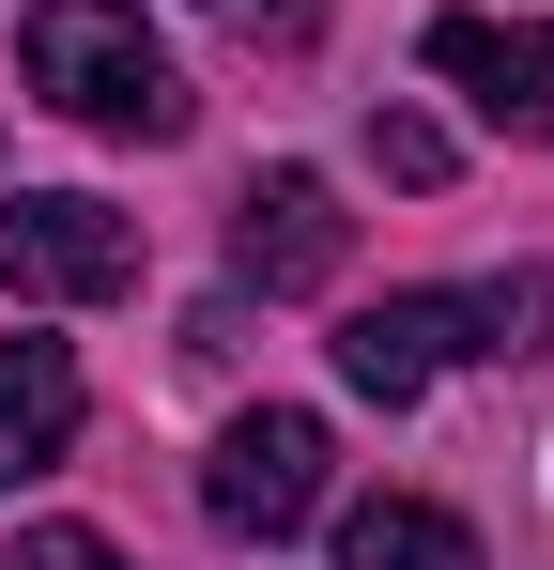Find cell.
I'll return each instance as SVG.
<instances>
[{
  "label": "cell",
  "mask_w": 554,
  "mask_h": 570,
  "mask_svg": "<svg viewBox=\"0 0 554 570\" xmlns=\"http://www.w3.org/2000/svg\"><path fill=\"white\" fill-rule=\"evenodd\" d=\"M339 570H477V540L432 493H369V509H339Z\"/></svg>",
  "instance_id": "cell-8"
},
{
  "label": "cell",
  "mask_w": 554,
  "mask_h": 570,
  "mask_svg": "<svg viewBox=\"0 0 554 570\" xmlns=\"http://www.w3.org/2000/svg\"><path fill=\"white\" fill-rule=\"evenodd\" d=\"M16 62H31V94L62 108V124H92V139H185V78H170V47L139 31V0H31Z\"/></svg>",
  "instance_id": "cell-1"
},
{
  "label": "cell",
  "mask_w": 554,
  "mask_h": 570,
  "mask_svg": "<svg viewBox=\"0 0 554 570\" xmlns=\"http://www.w3.org/2000/svg\"><path fill=\"white\" fill-rule=\"evenodd\" d=\"M339 247H355V216H339L324 170H263V186L231 200V278H247V293H324Z\"/></svg>",
  "instance_id": "cell-5"
},
{
  "label": "cell",
  "mask_w": 554,
  "mask_h": 570,
  "mask_svg": "<svg viewBox=\"0 0 554 570\" xmlns=\"http://www.w3.org/2000/svg\"><path fill=\"white\" fill-rule=\"evenodd\" d=\"M324 463H339V448H324V416H308V401H263V416H231V432H216L200 509H216L231 540H293V524L324 509Z\"/></svg>",
  "instance_id": "cell-4"
},
{
  "label": "cell",
  "mask_w": 554,
  "mask_h": 570,
  "mask_svg": "<svg viewBox=\"0 0 554 570\" xmlns=\"http://www.w3.org/2000/svg\"><path fill=\"white\" fill-rule=\"evenodd\" d=\"M432 78H462V94H477V124L554 139V31H508V16H432Z\"/></svg>",
  "instance_id": "cell-6"
},
{
  "label": "cell",
  "mask_w": 554,
  "mask_h": 570,
  "mask_svg": "<svg viewBox=\"0 0 554 570\" xmlns=\"http://www.w3.org/2000/svg\"><path fill=\"white\" fill-rule=\"evenodd\" d=\"M369 170H385V186H447L462 155H447V124H432V108H369Z\"/></svg>",
  "instance_id": "cell-9"
},
{
  "label": "cell",
  "mask_w": 554,
  "mask_h": 570,
  "mask_svg": "<svg viewBox=\"0 0 554 570\" xmlns=\"http://www.w3.org/2000/svg\"><path fill=\"white\" fill-rule=\"evenodd\" d=\"M62 448H78V355L62 340H0V493L47 478Z\"/></svg>",
  "instance_id": "cell-7"
},
{
  "label": "cell",
  "mask_w": 554,
  "mask_h": 570,
  "mask_svg": "<svg viewBox=\"0 0 554 570\" xmlns=\"http://www.w3.org/2000/svg\"><path fill=\"white\" fill-rule=\"evenodd\" d=\"M554 324V278H477V293H385L339 324V385L355 401H416L447 355H540Z\"/></svg>",
  "instance_id": "cell-2"
},
{
  "label": "cell",
  "mask_w": 554,
  "mask_h": 570,
  "mask_svg": "<svg viewBox=\"0 0 554 570\" xmlns=\"http://www.w3.org/2000/svg\"><path fill=\"white\" fill-rule=\"evenodd\" d=\"M123 278H139V216H108L78 186L0 200V293L16 308H92V293H123Z\"/></svg>",
  "instance_id": "cell-3"
},
{
  "label": "cell",
  "mask_w": 554,
  "mask_h": 570,
  "mask_svg": "<svg viewBox=\"0 0 554 570\" xmlns=\"http://www.w3.org/2000/svg\"><path fill=\"white\" fill-rule=\"evenodd\" d=\"M16 570H123V556H108L92 524H31V540H16Z\"/></svg>",
  "instance_id": "cell-10"
}]
</instances>
